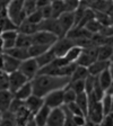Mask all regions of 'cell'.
Segmentation results:
<instances>
[{"mask_svg":"<svg viewBox=\"0 0 113 126\" xmlns=\"http://www.w3.org/2000/svg\"><path fill=\"white\" fill-rule=\"evenodd\" d=\"M78 107L82 109V111L84 113V115H87V110H88V94L86 92H80V94H77L76 99H75Z\"/></svg>","mask_w":113,"mask_h":126,"instance_id":"obj_24","label":"cell"},{"mask_svg":"<svg viewBox=\"0 0 113 126\" xmlns=\"http://www.w3.org/2000/svg\"><path fill=\"white\" fill-rule=\"evenodd\" d=\"M108 69H109L111 76H112V78H113V61H110V64H109V68Z\"/></svg>","mask_w":113,"mask_h":126,"instance_id":"obj_44","label":"cell"},{"mask_svg":"<svg viewBox=\"0 0 113 126\" xmlns=\"http://www.w3.org/2000/svg\"><path fill=\"white\" fill-rule=\"evenodd\" d=\"M84 27H85V28H86L88 32H90L92 34H96V33H100V32L102 31L103 25L101 24V21L98 20L96 17H95V18L90 19V20L88 21V23H87Z\"/></svg>","mask_w":113,"mask_h":126,"instance_id":"obj_29","label":"cell"},{"mask_svg":"<svg viewBox=\"0 0 113 126\" xmlns=\"http://www.w3.org/2000/svg\"><path fill=\"white\" fill-rule=\"evenodd\" d=\"M79 1H80V2H82V1H88V0H79Z\"/></svg>","mask_w":113,"mask_h":126,"instance_id":"obj_49","label":"cell"},{"mask_svg":"<svg viewBox=\"0 0 113 126\" xmlns=\"http://www.w3.org/2000/svg\"><path fill=\"white\" fill-rule=\"evenodd\" d=\"M0 119H1V111H0Z\"/></svg>","mask_w":113,"mask_h":126,"instance_id":"obj_50","label":"cell"},{"mask_svg":"<svg viewBox=\"0 0 113 126\" xmlns=\"http://www.w3.org/2000/svg\"><path fill=\"white\" fill-rule=\"evenodd\" d=\"M17 35H18V31L17 29H7V31H3L0 33V38L2 41L3 51L15 46Z\"/></svg>","mask_w":113,"mask_h":126,"instance_id":"obj_11","label":"cell"},{"mask_svg":"<svg viewBox=\"0 0 113 126\" xmlns=\"http://www.w3.org/2000/svg\"><path fill=\"white\" fill-rule=\"evenodd\" d=\"M32 44H33V41H32V35L18 33L17 38H16V46L24 47V48H28Z\"/></svg>","mask_w":113,"mask_h":126,"instance_id":"obj_27","label":"cell"},{"mask_svg":"<svg viewBox=\"0 0 113 126\" xmlns=\"http://www.w3.org/2000/svg\"><path fill=\"white\" fill-rule=\"evenodd\" d=\"M23 9L25 11V14H26V16L29 15L31 13H33V11H35L37 9L36 0H24Z\"/></svg>","mask_w":113,"mask_h":126,"instance_id":"obj_33","label":"cell"},{"mask_svg":"<svg viewBox=\"0 0 113 126\" xmlns=\"http://www.w3.org/2000/svg\"><path fill=\"white\" fill-rule=\"evenodd\" d=\"M110 61H113V50H112V54H111V58H110Z\"/></svg>","mask_w":113,"mask_h":126,"instance_id":"obj_48","label":"cell"},{"mask_svg":"<svg viewBox=\"0 0 113 126\" xmlns=\"http://www.w3.org/2000/svg\"><path fill=\"white\" fill-rule=\"evenodd\" d=\"M8 89V73L0 69V90Z\"/></svg>","mask_w":113,"mask_h":126,"instance_id":"obj_38","label":"cell"},{"mask_svg":"<svg viewBox=\"0 0 113 126\" xmlns=\"http://www.w3.org/2000/svg\"><path fill=\"white\" fill-rule=\"evenodd\" d=\"M70 87L75 90L76 94H80V92L85 91V79L83 80H75V81H70L69 82Z\"/></svg>","mask_w":113,"mask_h":126,"instance_id":"obj_34","label":"cell"},{"mask_svg":"<svg viewBox=\"0 0 113 126\" xmlns=\"http://www.w3.org/2000/svg\"><path fill=\"white\" fill-rule=\"evenodd\" d=\"M57 39H58L57 35H54L53 33H50L47 31H42V29H39V31L35 32L34 34L32 35L33 44H42V45L52 46L53 43Z\"/></svg>","mask_w":113,"mask_h":126,"instance_id":"obj_4","label":"cell"},{"mask_svg":"<svg viewBox=\"0 0 113 126\" xmlns=\"http://www.w3.org/2000/svg\"><path fill=\"white\" fill-rule=\"evenodd\" d=\"M95 81H96V77L90 76V74H88L86 77V79H85V92L87 94H90V92H92L93 88H94Z\"/></svg>","mask_w":113,"mask_h":126,"instance_id":"obj_35","label":"cell"},{"mask_svg":"<svg viewBox=\"0 0 113 126\" xmlns=\"http://www.w3.org/2000/svg\"><path fill=\"white\" fill-rule=\"evenodd\" d=\"M24 105L27 109L31 111V114L34 115L40 108L44 105V100H43V97H40L37 94H31L27 99L24 100Z\"/></svg>","mask_w":113,"mask_h":126,"instance_id":"obj_12","label":"cell"},{"mask_svg":"<svg viewBox=\"0 0 113 126\" xmlns=\"http://www.w3.org/2000/svg\"><path fill=\"white\" fill-rule=\"evenodd\" d=\"M72 45H75V42L72 39L67 36H62V37H58V39L51 46V50L54 53L55 56H63Z\"/></svg>","mask_w":113,"mask_h":126,"instance_id":"obj_5","label":"cell"},{"mask_svg":"<svg viewBox=\"0 0 113 126\" xmlns=\"http://www.w3.org/2000/svg\"><path fill=\"white\" fill-rule=\"evenodd\" d=\"M101 105H102L104 115H108V114L112 113V94L105 92V94L101 99Z\"/></svg>","mask_w":113,"mask_h":126,"instance_id":"obj_30","label":"cell"},{"mask_svg":"<svg viewBox=\"0 0 113 126\" xmlns=\"http://www.w3.org/2000/svg\"><path fill=\"white\" fill-rule=\"evenodd\" d=\"M39 29L42 31H47L50 33H53L58 37H62V32H61L60 25L57 18H46L43 19L41 23L39 24Z\"/></svg>","mask_w":113,"mask_h":126,"instance_id":"obj_10","label":"cell"},{"mask_svg":"<svg viewBox=\"0 0 113 126\" xmlns=\"http://www.w3.org/2000/svg\"><path fill=\"white\" fill-rule=\"evenodd\" d=\"M28 81V79L24 76L19 70H16L14 72L8 73V89L11 92H15L19 87H22L25 82Z\"/></svg>","mask_w":113,"mask_h":126,"instance_id":"obj_7","label":"cell"},{"mask_svg":"<svg viewBox=\"0 0 113 126\" xmlns=\"http://www.w3.org/2000/svg\"><path fill=\"white\" fill-rule=\"evenodd\" d=\"M109 64H110V61H102V60H96L88 66V73L90 76L97 77L98 74L102 72L103 70L109 68Z\"/></svg>","mask_w":113,"mask_h":126,"instance_id":"obj_16","label":"cell"},{"mask_svg":"<svg viewBox=\"0 0 113 126\" xmlns=\"http://www.w3.org/2000/svg\"><path fill=\"white\" fill-rule=\"evenodd\" d=\"M72 125H76V126L86 125V116L85 115H74L72 116Z\"/></svg>","mask_w":113,"mask_h":126,"instance_id":"obj_40","label":"cell"},{"mask_svg":"<svg viewBox=\"0 0 113 126\" xmlns=\"http://www.w3.org/2000/svg\"><path fill=\"white\" fill-rule=\"evenodd\" d=\"M65 111H63L62 107H54L51 108L49 117L46 121V125L47 126H63L65 125Z\"/></svg>","mask_w":113,"mask_h":126,"instance_id":"obj_9","label":"cell"},{"mask_svg":"<svg viewBox=\"0 0 113 126\" xmlns=\"http://www.w3.org/2000/svg\"><path fill=\"white\" fill-rule=\"evenodd\" d=\"M3 52L9 54V55H11V56H14L15 59H17V60H19V61H23V60H25V59L29 58L28 50H27V48L16 46V45L13 47H10V48H8V50L3 51Z\"/></svg>","mask_w":113,"mask_h":126,"instance_id":"obj_17","label":"cell"},{"mask_svg":"<svg viewBox=\"0 0 113 126\" xmlns=\"http://www.w3.org/2000/svg\"><path fill=\"white\" fill-rule=\"evenodd\" d=\"M77 94L75 92V90L70 87V84H67L63 88V104H69V102L75 101Z\"/></svg>","mask_w":113,"mask_h":126,"instance_id":"obj_31","label":"cell"},{"mask_svg":"<svg viewBox=\"0 0 113 126\" xmlns=\"http://www.w3.org/2000/svg\"><path fill=\"white\" fill-rule=\"evenodd\" d=\"M31 94H33V87H32L31 80H28V81L25 82L23 86L19 87L18 89L14 92V97L18 98V99H21L24 101V100L27 99Z\"/></svg>","mask_w":113,"mask_h":126,"instance_id":"obj_14","label":"cell"},{"mask_svg":"<svg viewBox=\"0 0 113 126\" xmlns=\"http://www.w3.org/2000/svg\"><path fill=\"white\" fill-rule=\"evenodd\" d=\"M3 8H5V6H3L2 3H0V13L2 11V9H3Z\"/></svg>","mask_w":113,"mask_h":126,"instance_id":"obj_47","label":"cell"},{"mask_svg":"<svg viewBox=\"0 0 113 126\" xmlns=\"http://www.w3.org/2000/svg\"><path fill=\"white\" fill-rule=\"evenodd\" d=\"M23 105H24V101H23V100H21V99H18V98H15V97H14L13 100H11V102H10V105H9V108H8V110L15 114L16 111H17V110H18Z\"/></svg>","mask_w":113,"mask_h":126,"instance_id":"obj_37","label":"cell"},{"mask_svg":"<svg viewBox=\"0 0 113 126\" xmlns=\"http://www.w3.org/2000/svg\"><path fill=\"white\" fill-rule=\"evenodd\" d=\"M41 13H42V16L43 18L46 19V18H52V14H51V6L47 5V6H44V7H41L39 8Z\"/></svg>","mask_w":113,"mask_h":126,"instance_id":"obj_41","label":"cell"},{"mask_svg":"<svg viewBox=\"0 0 113 126\" xmlns=\"http://www.w3.org/2000/svg\"><path fill=\"white\" fill-rule=\"evenodd\" d=\"M96 79H97V82L100 83V86L102 87L104 90L108 89L109 86L111 84V82H112V80H113V78H112V76H111L109 69L103 70L102 72L96 77Z\"/></svg>","mask_w":113,"mask_h":126,"instance_id":"obj_22","label":"cell"},{"mask_svg":"<svg viewBox=\"0 0 113 126\" xmlns=\"http://www.w3.org/2000/svg\"><path fill=\"white\" fill-rule=\"evenodd\" d=\"M96 60H97V46L96 45H90V46L87 47H83L82 53L79 55V58L77 59L76 63L78 65L88 68Z\"/></svg>","mask_w":113,"mask_h":126,"instance_id":"obj_2","label":"cell"},{"mask_svg":"<svg viewBox=\"0 0 113 126\" xmlns=\"http://www.w3.org/2000/svg\"><path fill=\"white\" fill-rule=\"evenodd\" d=\"M31 82L33 87V94L40 97H44L47 92L52 90L65 88L70 82V78L51 74H36L31 80Z\"/></svg>","mask_w":113,"mask_h":126,"instance_id":"obj_1","label":"cell"},{"mask_svg":"<svg viewBox=\"0 0 113 126\" xmlns=\"http://www.w3.org/2000/svg\"><path fill=\"white\" fill-rule=\"evenodd\" d=\"M13 98H14V94L9 89L0 90V111L1 113L8 110Z\"/></svg>","mask_w":113,"mask_h":126,"instance_id":"obj_15","label":"cell"},{"mask_svg":"<svg viewBox=\"0 0 113 126\" xmlns=\"http://www.w3.org/2000/svg\"><path fill=\"white\" fill-rule=\"evenodd\" d=\"M52 0H36L37 2V8H41V7H44V6L50 5Z\"/></svg>","mask_w":113,"mask_h":126,"instance_id":"obj_42","label":"cell"},{"mask_svg":"<svg viewBox=\"0 0 113 126\" xmlns=\"http://www.w3.org/2000/svg\"><path fill=\"white\" fill-rule=\"evenodd\" d=\"M44 104L49 106L50 108L54 107H60L63 105V88H59V89H54L52 91L47 92L43 97Z\"/></svg>","mask_w":113,"mask_h":126,"instance_id":"obj_6","label":"cell"},{"mask_svg":"<svg viewBox=\"0 0 113 126\" xmlns=\"http://www.w3.org/2000/svg\"><path fill=\"white\" fill-rule=\"evenodd\" d=\"M26 19L28 21H31V23L33 24H36V25H39L41 21L43 20V16H42V13H41V10H40L39 8H37L35 11H33V13H31L29 15L26 16Z\"/></svg>","mask_w":113,"mask_h":126,"instance_id":"obj_32","label":"cell"},{"mask_svg":"<svg viewBox=\"0 0 113 126\" xmlns=\"http://www.w3.org/2000/svg\"><path fill=\"white\" fill-rule=\"evenodd\" d=\"M88 69L86 66L83 65H78L77 64L76 68H75L74 72L71 73L70 76V81H75V80H83V79H86V77L88 76Z\"/></svg>","mask_w":113,"mask_h":126,"instance_id":"obj_25","label":"cell"},{"mask_svg":"<svg viewBox=\"0 0 113 126\" xmlns=\"http://www.w3.org/2000/svg\"><path fill=\"white\" fill-rule=\"evenodd\" d=\"M3 53V46H2V41L0 38V54H2Z\"/></svg>","mask_w":113,"mask_h":126,"instance_id":"obj_45","label":"cell"},{"mask_svg":"<svg viewBox=\"0 0 113 126\" xmlns=\"http://www.w3.org/2000/svg\"><path fill=\"white\" fill-rule=\"evenodd\" d=\"M50 110H51V108L44 104V105L33 115L34 116L35 124H36L37 126H45L46 125V121H47V117H49V114H50Z\"/></svg>","mask_w":113,"mask_h":126,"instance_id":"obj_13","label":"cell"},{"mask_svg":"<svg viewBox=\"0 0 113 126\" xmlns=\"http://www.w3.org/2000/svg\"><path fill=\"white\" fill-rule=\"evenodd\" d=\"M18 70L21 71L22 73L26 77L28 80H32V79L37 74V72H39V70H40V66H39V64H37L35 58H31V56H29V58L21 61Z\"/></svg>","mask_w":113,"mask_h":126,"instance_id":"obj_3","label":"cell"},{"mask_svg":"<svg viewBox=\"0 0 113 126\" xmlns=\"http://www.w3.org/2000/svg\"><path fill=\"white\" fill-rule=\"evenodd\" d=\"M17 31L18 33H23V34H27V35H33L35 32L39 31V25L33 24L31 21H28L26 18L24 19L18 26H17Z\"/></svg>","mask_w":113,"mask_h":126,"instance_id":"obj_19","label":"cell"},{"mask_svg":"<svg viewBox=\"0 0 113 126\" xmlns=\"http://www.w3.org/2000/svg\"><path fill=\"white\" fill-rule=\"evenodd\" d=\"M57 58L54 55V53L52 52V50H51V47L49 48L47 51H45L44 53H42V54L37 55L36 58H35V60H36L37 64H39L40 68H42V66L46 65V64H49V63H51L54 59Z\"/></svg>","mask_w":113,"mask_h":126,"instance_id":"obj_20","label":"cell"},{"mask_svg":"<svg viewBox=\"0 0 113 126\" xmlns=\"http://www.w3.org/2000/svg\"><path fill=\"white\" fill-rule=\"evenodd\" d=\"M51 6V14H52V18H58L62 13L66 11L65 5H63L62 0H52L50 3Z\"/></svg>","mask_w":113,"mask_h":126,"instance_id":"obj_26","label":"cell"},{"mask_svg":"<svg viewBox=\"0 0 113 126\" xmlns=\"http://www.w3.org/2000/svg\"><path fill=\"white\" fill-rule=\"evenodd\" d=\"M65 105H66L67 108L72 113V115H84V113L82 111V109L78 107V105H77L75 101L69 102V104H65Z\"/></svg>","mask_w":113,"mask_h":126,"instance_id":"obj_39","label":"cell"},{"mask_svg":"<svg viewBox=\"0 0 113 126\" xmlns=\"http://www.w3.org/2000/svg\"><path fill=\"white\" fill-rule=\"evenodd\" d=\"M9 1H10V0H0V3H2V5L6 7V5H7Z\"/></svg>","mask_w":113,"mask_h":126,"instance_id":"obj_46","label":"cell"},{"mask_svg":"<svg viewBox=\"0 0 113 126\" xmlns=\"http://www.w3.org/2000/svg\"><path fill=\"white\" fill-rule=\"evenodd\" d=\"M66 11H75L78 8L80 1L79 0H62Z\"/></svg>","mask_w":113,"mask_h":126,"instance_id":"obj_36","label":"cell"},{"mask_svg":"<svg viewBox=\"0 0 113 126\" xmlns=\"http://www.w3.org/2000/svg\"><path fill=\"white\" fill-rule=\"evenodd\" d=\"M51 46L49 45H42V44H32L31 46L27 48L28 50V54L31 58H36L37 55L44 53L45 51H47Z\"/></svg>","mask_w":113,"mask_h":126,"instance_id":"obj_28","label":"cell"},{"mask_svg":"<svg viewBox=\"0 0 113 126\" xmlns=\"http://www.w3.org/2000/svg\"><path fill=\"white\" fill-rule=\"evenodd\" d=\"M105 92H106V94H113V80H112V82H111V84H110V86H109V88L105 90Z\"/></svg>","mask_w":113,"mask_h":126,"instance_id":"obj_43","label":"cell"},{"mask_svg":"<svg viewBox=\"0 0 113 126\" xmlns=\"http://www.w3.org/2000/svg\"><path fill=\"white\" fill-rule=\"evenodd\" d=\"M59 25H60L62 36H66L67 33L70 31L72 27H75V16L74 11H65L62 13L58 18Z\"/></svg>","mask_w":113,"mask_h":126,"instance_id":"obj_8","label":"cell"},{"mask_svg":"<svg viewBox=\"0 0 113 126\" xmlns=\"http://www.w3.org/2000/svg\"><path fill=\"white\" fill-rule=\"evenodd\" d=\"M113 46L110 44H101L97 46V60L102 61H110L111 54H112Z\"/></svg>","mask_w":113,"mask_h":126,"instance_id":"obj_21","label":"cell"},{"mask_svg":"<svg viewBox=\"0 0 113 126\" xmlns=\"http://www.w3.org/2000/svg\"><path fill=\"white\" fill-rule=\"evenodd\" d=\"M82 50H83V47H80V46H78V45L75 44L67 51L66 54L63 55V58L66 59L69 63L76 62L77 59H78L79 55H80V53H82Z\"/></svg>","mask_w":113,"mask_h":126,"instance_id":"obj_23","label":"cell"},{"mask_svg":"<svg viewBox=\"0 0 113 126\" xmlns=\"http://www.w3.org/2000/svg\"><path fill=\"white\" fill-rule=\"evenodd\" d=\"M31 116H33V114H31V111H29V110L25 107V105H23L15 113L16 125H26L27 121L29 119V117H31Z\"/></svg>","mask_w":113,"mask_h":126,"instance_id":"obj_18","label":"cell"}]
</instances>
